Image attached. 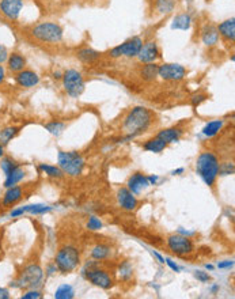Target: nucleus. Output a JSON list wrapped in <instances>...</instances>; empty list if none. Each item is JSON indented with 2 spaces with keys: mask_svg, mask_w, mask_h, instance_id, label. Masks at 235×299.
<instances>
[{
  "mask_svg": "<svg viewBox=\"0 0 235 299\" xmlns=\"http://www.w3.org/2000/svg\"><path fill=\"white\" fill-rule=\"evenodd\" d=\"M201 41L205 46L208 48H212V46H216L219 44L220 37H219V31H218V27L214 23H205L203 27H201Z\"/></svg>",
  "mask_w": 235,
  "mask_h": 299,
  "instance_id": "nucleus-15",
  "label": "nucleus"
},
{
  "mask_svg": "<svg viewBox=\"0 0 235 299\" xmlns=\"http://www.w3.org/2000/svg\"><path fill=\"white\" fill-rule=\"evenodd\" d=\"M155 115L145 106H135L128 112L122 121V130L126 134L124 140L135 139L150 130Z\"/></svg>",
  "mask_w": 235,
  "mask_h": 299,
  "instance_id": "nucleus-1",
  "label": "nucleus"
},
{
  "mask_svg": "<svg viewBox=\"0 0 235 299\" xmlns=\"http://www.w3.org/2000/svg\"><path fill=\"white\" fill-rule=\"evenodd\" d=\"M158 65L156 63H150V64H144L140 71V76L145 82H152L158 78Z\"/></svg>",
  "mask_w": 235,
  "mask_h": 299,
  "instance_id": "nucleus-28",
  "label": "nucleus"
},
{
  "mask_svg": "<svg viewBox=\"0 0 235 299\" xmlns=\"http://www.w3.org/2000/svg\"><path fill=\"white\" fill-rule=\"evenodd\" d=\"M5 64H7L5 70L15 75L22 70H25L26 65H27V60L20 52H11V53H8V59L5 61Z\"/></svg>",
  "mask_w": 235,
  "mask_h": 299,
  "instance_id": "nucleus-16",
  "label": "nucleus"
},
{
  "mask_svg": "<svg viewBox=\"0 0 235 299\" xmlns=\"http://www.w3.org/2000/svg\"><path fill=\"white\" fill-rule=\"evenodd\" d=\"M23 10V0H0V12L11 22L19 19Z\"/></svg>",
  "mask_w": 235,
  "mask_h": 299,
  "instance_id": "nucleus-13",
  "label": "nucleus"
},
{
  "mask_svg": "<svg viewBox=\"0 0 235 299\" xmlns=\"http://www.w3.org/2000/svg\"><path fill=\"white\" fill-rule=\"evenodd\" d=\"M85 276L86 279L90 280L94 286L104 290L112 289V287H113V283H115L112 275H110L108 271L97 268L95 265H91V268H89V271H85Z\"/></svg>",
  "mask_w": 235,
  "mask_h": 299,
  "instance_id": "nucleus-10",
  "label": "nucleus"
},
{
  "mask_svg": "<svg viewBox=\"0 0 235 299\" xmlns=\"http://www.w3.org/2000/svg\"><path fill=\"white\" fill-rule=\"evenodd\" d=\"M195 278L197 280L203 282V283H205V282H208V280H210V275L207 274V272H204V271H196Z\"/></svg>",
  "mask_w": 235,
  "mask_h": 299,
  "instance_id": "nucleus-42",
  "label": "nucleus"
},
{
  "mask_svg": "<svg viewBox=\"0 0 235 299\" xmlns=\"http://www.w3.org/2000/svg\"><path fill=\"white\" fill-rule=\"evenodd\" d=\"M219 158L212 151H203L196 160V171L208 186H214L219 175Z\"/></svg>",
  "mask_w": 235,
  "mask_h": 299,
  "instance_id": "nucleus-2",
  "label": "nucleus"
},
{
  "mask_svg": "<svg viewBox=\"0 0 235 299\" xmlns=\"http://www.w3.org/2000/svg\"><path fill=\"white\" fill-rule=\"evenodd\" d=\"M23 199V189L19 185H14L11 188H7L5 193L3 194L1 199V205L3 208H8V207H14L16 203H19L20 200Z\"/></svg>",
  "mask_w": 235,
  "mask_h": 299,
  "instance_id": "nucleus-17",
  "label": "nucleus"
},
{
  "mask_svg": "<svg viewBox=\"0 0 235 299\" xmlns=\"http://www.w3.org/2000/svg\"><path fill=\"white\" fill-rule=\"evenodd\" d=\"M233 265H234V263H233V261H223V263H219V264H218V268H219V269L231 268Z\"/></svg>",
  "mask_w": 235,
  "mask_h": 299,
  "instance_id": "nucleus-45",
  "label": "nucleus"
},
{
  "mask_svg": "<svg viewBox=\"0 0 235 299\" xmlns=\"http://www.w3.org/2000/svg\"><path fill=\"white\" fill-rule=\"evenodd\" d=\"M181 173H184V167H180V169H177L173 171V174H181Z\"/></svg>",
  "mask_w": 235,
  "mask_h": 299,
  "instance_id": "nucleus-51",
  "label": "nucleus"
},
{
  "mask_svg": "<svg viewBox=\"0 0 235 299\" xmlns=\"http://www.w3.org/2000/svg\"><path fill=\"white\" fill-rule=\"evenodd\" d=\"M25 214V208L22 207V208H16V209H12L10 212V216L11 218H16V216H20V215Z\"/></svg>",
  "mask_w": 235,
  "mask_h": 299,
  "instance_id": "nucleus-44",
  "label": "nucleus"
},
{
  "mask_svg": "<svg viewBox=\"0 0 235 299\" xmlns=\"http://www.w3.org/2000/svg\"><path fill=\"white\" fill-rule=\"evenodd\" d=\"M143 38L139 35H133L122 44L117 45L115 48H112L109 52L110 59H121V57H126V59H135L139 50H140L141 45H143Z\"/></svg>",
  "mask_w": 235,
  "mask_h": 299,
  "instance_id": "nucleus-8",
  "label": "nucleus"
},
{
  "mask_svg": "<svg viewBox=\"0 0 235 299\" xmlns=\"http://www.w3.org/2000/svg\"><path fill=\"white\" fill-rule=\"evenodd\" d=\"M44 127H45V130L48 131L50 135H53V136H60L65 130L64 123H63V121H56V120L50 121V123H46Z\"/></svg>",
  "mask_w": 235,
  "mask_h": 299,
  "instance_id": "nucleus-32",
  "label": "nucleus"
},
{
  "mask_svg": "<svg viewBox=\"0 0 235 299\" xmlns=\"http://www.w3.org/2000/svg\"><path fill=\"white\" fill-rule=\"evenodd\" d=\"M158 179H159L158 175H150V177H148V182H150V185H156Z\"/></svg>",
  "mask_w": 235,
  "mask_h": 299,
  "instance_id": "nucleus-48",
  "label": "nucleus"
},
{
  "mask_svg": "<svg viewBox=\"0 0 235 299\" xmlns=\"http://www.w3.org/2000/svg\"><path fill=\"white\" fill-rule=\"evenodd\" d=\"M218 290H219V287H218V286H214V287H212V293H216Z\"/></svg>",
  "mask_w": 235,
  "mask_h": 299,
  "instance_id": "nucleus-52",
  "label": "nucleus"
},
{
  "mask_svg": "<svg viewBox=\"0 0 235 299\" xmlns=\"http://www.w3.org/2000/svg\"><path fill=\"white\" fill-rule=\"evenodd\" d=\"M63 87H64L65 93L72 97V98H78L83 94L85 91L86 83L85 76L80 71L75 70V68H70L63 72Z\"/></svg>",
  "mask_w": 235,
  "mask_h": 299,
  "instance_id": "nucleus-5",
  "label": "nucleus"
},
{
  "mask_svg": "<svg viewBox=\"0 0 235 299\" xmlns=\"http://www.w3.org/2000/svg\"><path fill=\"white\" fill-rule=\"evenodd\" d=\"M156 136H159L160 139L163 140L167 145H171V143H175L184 136V130L180 128V127H170V128H165L158 132Z\"/></svg>",
  "mask_w": 235,
  "mask_h": 299,
  "instance_id": "nucleus-21",
  "label": "nucleus"
},
{
  "mask_svg": "<svg viewBox=\"0 0 235 299\" xmlns=\"http://www.w3.org/2000/svg\"><path fill=\"white\" fill-rule=\"evenodd\" d=\"M76 57L83 63V64H94L95 61L101 59V53L98 50L89 48V46H83L76 52Z\"/></svg>",
  "mask_w": 235,
  "mask_h": 299,
  "instance_id": "nucleus-22",
  "label": "nucleus"
},
{
  "mask_svg": "<svg viewBox=\"0 0 235 299\" xmlns=\"http://www.w3.org/2000/svg\"><path fill=\"white\" fill-rule=\"evenodd\" d=\"M110 254V248L109 246H106V245H97L93 252H91V256H93V259L94 260H106L109 257Z\"/></svg>",
  "mask_w": 235,
  "mask_h": 299,
  "instance_id": "nucleus-33",
  "label": "nucleus"
},
{
  "mask_svg": "<svg viewBox=\"0 0 235 299\" xmlns=\"http://www.w3.org/2000/svg\"><path fill=\"white\" fill-rule=\"evenodd\" d=\"M25 175H26L25 169L19 164L16 169L12 170L10 174L5 177L4 186L5 188H11V186H14V185H18L22 179L25 178Z\"/></svg>",
  "mask_w": 235,
  "mask_h": 299,
  "instance_id": "nucleus-26",
  "label": "nucleus"
},
{
  "mask_svg": "<svg viewBox=\"0 0 235 299\" xmlns=\"http://www.w3.org/2000/svg\"><path fill=\"white\" fill-rule=\"evenodd\" d=\"M155 10L160 15H169L175 10V0H155Z\"/></svg>",
  "mask_w": 235,
  "mask_h": 299,
  "instance_id": "nucleus-29",
  "label": "nucleus"
},
{
  "mask_svg": "<svg viewBox=\"0 0 235 299\" xmlns=\"http://www.w3.org/2000/svg\"><path fill=\"white\" fill-rule=\"evenodd\" d=\"M188 75V71L184 65L177 63H163L158 65V76L165 82H181Z\"/></svg>",
  "mask_w": 235,
  "mask_h": 299,
  "instance_id": "nucleus-9",
  "label": "nucleus"
},
{
  "mask_svg": "<svg viewBox=\"0 0 235 299\" xmlns=\"http://www.w3.org/2000/svg\"><path fill=\"white\" fill-rule=\"evenodd\" d=\"M5 78H7V70L3 64H0V86L4 85Z\"/></svg>",
  "mask_w": 235,
  "mask_h": 299,
  "instance_id": "nucleus-43",
  "label": "nucleus"
},
{
  "mask_svg": "<svg viewBox=\"0 0 235 299\" xmlns=\"http://www.w3.org/2000/svg\"><path fill=\"white\" fill-rule=\"evenodd\" d=\"M19 127H15V125H8V127L1 128V130H0V143L5 147V146L10 143L11 140L15 139L16 135L19 134Z\"/></svg>",
  "mask_w": 235,
  "mask_h": 299,
  "instance_id": "nucleus-27",
  "label": "nucleus"
},
{
  "mask_svg": "<svg viewBox=\"0 0 235 299\" xmlns=\"http://www.w3.org/2000/svg\"><path fill=\"white\" fill-rule=\"evenodd\" d=\"M207 269H210V271H212V269H214V265H211V264L208 265V264H207Z\"/></svg>",
  "mask_w": 235,
  "mask_h": 299,
  "instance_id": "nucleus-53",
  "label": "nucleus"
},
{
  "mask_svg": "<svg viewBox=\"0 0 235 299\" xmlns=\"http://www.w3.org/2000/svg\"><path fill=\"white\" fill-rule=\"evenodd\" d=\"M223 128H225V120H212V121L204 125V128L201 130V132H203L205 138H215Z\"/></svg>",
  "mask_w": 235,
  "mask_h": 299,
  "instance_id": "nucleus-24",
  "label": "nucleus"
},
{
  "mask_svg": "<svg viewBox=\"0 0 235 299\" xmlns=\"http://www.w3.org/2000/svg\"><path fill=\"white\" fill-rule=\"evenodd\" d=\"M148 186H150L148 177L143 174V173H135V174L130 175V178L128 179V189L133 194L141 193Z\"/></svg>",
  "mask_w": 235,
  "mask_h": 299,
  "instance_id": "nucleus-20",
  "label": "nucleus"
},
{
  "mask_svg": "<svg viewBox=\"0 0 235 299\" xmlns=\"http://www.w3.org/2000/svg\"><path fill=\"white\" fill-rule=\"evenodd\" d=\"M41 298V293L38 290H30V291H27L25 294L22 295V299H38Z\"/></svg>",
  "mask_w": 235,
  "mask_h": 299,
  "instance_id": "nucleus-39",
  "label": "nucleus"
},
{
  "mask_svg": "<svg viewBox=\"0 0 235 299\" xmlns=\"http://www.w3.org/2000/svg\"><path fill=\"white\" fill-rule=\"evenodd\" d=\"M74 289L71 287L70 284H63L59 289L56 290L55 298L56 299H72L74 298Z\"/></svg>",
  "mask_w": 235,
  "mask_h": 299,
  "instance_id": "nucleus-34",
  "label": "nucleus"
},
{
  "mask_svg": "<svg viewBox=\"0 0 235 299\" xmlns=\"http://www.w3.org/2000/svg\"><path fill=\"white\" fill-rule=\"evenodd\" d=\"M218 31H219V37L226 42L234 44L235 41V18L231 16L229 19L220 22L219 25L216 26Z\"/></svg>",
  "mask_w": 235,
  "mask_h": 299,
  "instance_id": "nucleus-18",
  "label": "nucleus"
},
{
  "mask_svg": "<svg viewBox=\"0 0 235 299\" xmlns=\"http://www.w3.org/2000/svg\"><path fill=\"white\" fill-rule=\"evenodd\" d=\"M14 80H15L18 87H22V89H33V87L38 86V83H40V75L37 74L35 71L25 68V70H22L20 72L15 74Z\"/></svg>",
  "mask_w": 235,
  "mask_h": 299,
  "instance_id": "nucleus-14",
  "label": "nucleus"
},
{
  "mask_svg": "<svg viewBox=\"0 0 235 299\" xmlns=\"http://www.w3.org/2000/svg\"><path fill=\"white\" fill-rule=\"evenodd\" d=\"M193 23V18L192 15L188 14V12H181V14H177L173 19V23H171V29L174 30H189L190 26Z\"/></svg>",
  "mask_w": 235,
  "mask_h": 299,
  "instance_id": "nucleus-23",
  "label": "nucleus"
},
{
  "mask_svg": "<svg viewBox=\"0 0 235 299\" xmlns=\"http://www.w3.org/2000/svg\"><path fill=\"white\" fill-rule=\"evenodd\" d=\"M136 59L140 61L141 64H150V63H156L160 59V49L156 41H145L141 45L139 53Z\"/></svg>",
  "mask_w": 235,
  "mask_h": 299,
  "instance_id": "nucleus-12",
  "label": "nucleus"
},
{
  "mask_svg": "<svg viewBox=\"0 0 235 299\" xmlns=\"http://www.w3.org/2000/svg\"><path fill=\"white\" fill-rule=\"evenodd\" d=\"M167 246L169 249L177 256H186L190 254L195 249V245L192 239L181 234H173L167 238Z\"/></svg>",
  "mask_w": 235,
  "mask_h": 299,
  "instance_id": "nucleus-11",
  "label": "nucleus"
},
{
  "mask_svg": "<svg viewBox=\"0 0 235 299\" xmlns=\"http://www.w3.org/2000/svg\"><path fill=\"white\" fill-rule=\"evenodd\" d=\"M42 278H44V272H42V268L40 265L37 264H30L23 268V271L20 272L18 279L15 282H12L11 286L14 287H18V289H35L38 287L42 282Z\"/></svg>",
  "mask_w": 235,
  "mask_h": 299,
  "instance_id": "nucleus-6",
  "label": "nucleus"
},
{
  "mask_svg": "<svg viewBox=\"0 0 235 299\" xmlns=\"http://www.w3.org/2000/svg\"><path fill=\"white\" fill-rule=\"evenodd\" d=\"M165 263L167 265H169V267H170L171 269H173V271H174V272H180V268H178V265L177 264H174V263H173V261H171L170 259H166L165 260Z\"/></svg>",
  "mask_w": 235,
  "mask_h": 299,
  "instance_id": "nucleus-46",
  "label": "nucleus"
},
{
  "mask_svg": "<svg viewBox=\"0 0 235 299\" xmlns=\"http://www.w3.org/2000/svg\"><path fill=\"white\" fill-rule=\"evenodd\" d=\"M120 276L122 279H128L129 276H132V265L128 261L120 265Z\"/></svg>",
  "mask_w": 235,
  "mask_h": 299,
  "instance_id": "nucleus-37",
  "label": "nucleus"
},
{
  "mask_svg": "<svg viewBox=\"0 0 235 299\" xmlns=\"http://www.w3.org/2000/svg\"><path fill=\"white\" fill-rule=\"evenodd\" d=\"M79 261L80 256L78 249L74 246H64L56 254L55 264L57 267V271H60L63 274H70L79 265Z\"/></svg>",
  "mask_w": 235,
  "mask_h": 299,
  "instance_id": "nucleus-7",
  "label": "nucleus"
},
{
  "mask_svg": "<svg viewBox=\"0 0 235 299\" xmlns=\"http://www.w3.org/2000/svg\"><path fill=\"white\" fill-rule=\"evenodd\" d=\"M18 166H19V163H18L12 156H5L4 155V156L1 158V160H0V167H1V170H3V173H4L5 177L10 174L12 170L16 169Z\"/></svg>",
  "mask_w": 235,
  "mask_h": 299,
  "instance_id": "nucleus-31",
  "label": "nucleus"
},
{
  "mask_svg": "<svg viewBox=\"0 0 235 299\" xmlns=\"http://www.w3.org/2000/svg\"><path fill=\"white\" fill-rule=\"evenodd\" d=\"M3 156H4V146L0 143V159H1Z\"/></svg>",
  "mask_w": 235,
  "mask_h": 299,
  "instance_id": "nucleus-50",
  "label": "nucleus"
},
{
  "mask_svg": "<svg viewBox=\"0 0 235 299\" xmlns=\"http://www.w3.org/2000/svg\"><path fill=\"white\" fill-rule=\"evenodd\" d=\"M57 162L65 174L76 175L82 174V171L85 169V159L78 151H59L57 155Z\"/></svg>",
  "mask_w": 235,
  "mask_h": 299,
  "instance_id": "nucleus-4",
  "label": "nucleus"
},
{
  "mask_svg": "<svg viewBox=\"0 0 235 299\" xmlns=\"http://www.w3.org/2000/svg\"><path fill=\"white\" fill-rule=\"evenodd\" d=\"M7 59H8V49L4 45L0 44V64H4Z\"/></svg>",
  "mask_w": 235,
  "mask_h": 299,
  "instance_id": "nucleus-41",
  "label": "nucleus"
},
{
  "mask_svg": "<svg viewBox=\"0 0 235 299\" xmlns=\"http://www.w3.org/2000/svg\"><path fill=\"white\" fill-rule=\"evenodd\" d=\"M234 173V164L233 162H225L219 164V174L229 175Z\"/></svg>",
  "mask_w": 235,
  "mask_h": 299,
  "instance_id": "nucleus-36",
  "label": "nucleus"
},
{
  "mask_svg": "<svg viewBox=\"0 0 235 299\" xmlns=\"http://www.w3.org/2000/svg\"><path fill=\"white\" fill-rule=\"evenodd\" d=\"M25 212H29L31 215H41V214H46L49 212L52 207L45 204H31V205H25Z\"/></svg>",
  "mask_w": 235,
  "mask_h": 299,
  "instance_id": "nucleus-35",
  "label": "nucleus"
},
{
  "mask_svg": "<svg viewBox=\"0 0 235 299\" xmlns=\"http://www.w3.org/2000/svg\"><path fill=\"white\" fill-rule=\"evenodd\" d=\"M10 298V291L7 289H1L0 287V299H8Z\"/></svg>",
  "mask_w": 235,
  "mask_h": 299,
  "instance_id": "nucleus-47",
  "label": "nucleus"
},
{
  "mask_svg": "<svg viewBox=\"0 0 235 299\" xmlns=\"http://www.w3.org/2000/svg\"><path fill=\"white\" fill-rule=\"evenodd\" d=\"M166 147H167V143H165L163 140L160 139L159 136L151 138V139H148L147 142H144V145H143V149H144L145 151L154 152V154H159Z\"/></svg>",
  "mask_w": 235,
  "mask_h": 299,
  "instance_id": "nucleus-25",
  "label": "nucleus"
},
{
  "mask_svg": "<svg viewBox=\"0 0 235 299\" xmlns=\"http://www.w3.org/2000/svg\"><path fill=\"white\" fill-rule=\"evenodd\" d=\"M30 35L42 44H59L64 38V30L56 22H40L31 27Z\"/></svg>",
  "mask_w": 235,
  "mask_h": 299,
  "instance_id": "nucleus-3",
  "label": "nucleus"
},
{
  "mask_svg": "<svg viewBox=\"0 0 235 299\" xmlns=\"http://www.w3.org/2000/svg\"><path fill=\"white\" fill-rule=\"evenodd\" d=\"M87 229L93 230V231H95V230L102 229V222H101L98 218H95V216H91L90 219H89V222H87Z\"/></svg>",
  "mask_w": 235,
  "mask_h": 299,
  "instance_id": "nucleus-38",
  "label": "nucleus"
},
{
  "mask_svg": "<svg viewBox=\"0 0 235 299\" xmlns=\"http://www.w3.org/2000/svg\"><path fill=\"white\" fill-rule=\"evenodd\" d=\"M154 256H155L156 259L159 260V263H162V264H165V259H163V257H162L160 254H158V253H156V252H154Z\"/></svg>",
  "mask_w": 235,
  "mask_h": 299,
  "instance_id": "nucleus-49",
  "label": "nucleus"
},
{
  "mask_svg": "<svg viewBox=\"0 0 235 299\" xmlns=\"http://www.w3.org/2000/svg\"><path fill=\"white\" fill-rule=\"evenodd\" d=\"M205 100H207V95L205 94H195L190 98V102H192V105L196 108V106H199L201 102H204Z\"/></svg>",
  "mask_w": 235,
  "mask_h": 299,
  "instance_id": "nucleus-40",
  "label": "nucleus"
},
{
  "mask_svg": "<svg viewBox=\"0 0 235 299\" xmlns=\"http://www.w3.org/2000/svg\"><path fill=\"white\" fill-rule=\"evenodd\" d=\"M40 170L42 173H45L48 177H52V178H61V177L64 175V171H63L59 166H55V164L41 163Z\"/></svg>",
  "mask_w": 235,
  "mask_h": 299,
  "instance_id": "nucleus-30",
  "label": "nucleus"
},
{
  "mask_svg": "<svg viewBox=\"0 0 235 299\" xmlns=\"http://www.w3.org/2000/svg\"><path fill=\"white\" fill-rule=\"evenodd\" d=\"M117 200L121 208L125 211H133L137 207V199L128 188H120L117 192Z\"/></svg>",
  "mask_w": 235,
  "mask_h": 299,
  "instance_id": "nucleus-19",
  "label": "nucleus"
}]
</instances>
